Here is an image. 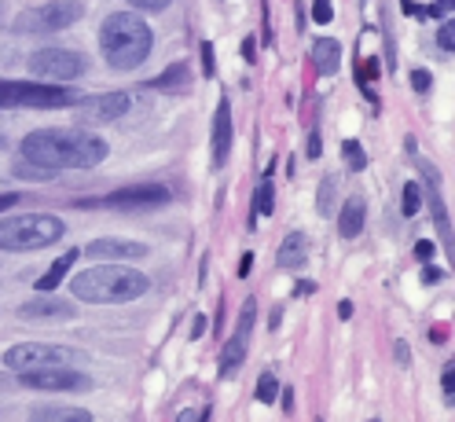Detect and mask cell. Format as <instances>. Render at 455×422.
<instances>
[{"instance_id": "obj_10", "label": "cell", "mask_w": 455, "mask_h": 422, "mask_svg": "<svg viewBox=\"0 0 455 422\" xmlns=\"http://www.w3.org/2000/svg\"><path fill=\"white\" fill-rule=\"evenodd\" d=\"M173 203V195H169V187L162 184H136V187H122L107 195V199H100L96 206H107V210H155V206H169Z\"/></svg>"}, {"instance_id": "obj_7", "label": "cell", "mask_w": 455, "mask_h": 422, "mask_svg": "<svg viewBox=\"0 0 455 422\" xmlns=\"http://www.w3.org/2000/svg\"><path fill=\"white\" fill-rule=\"evenodd\" d=\"M89 70V60L74 48H41L30 55V74L52 84H67Z\"/></svg>"}, {"instance_id": "obj_14", "label": "cell", "mask_w": 455, "mask_h": 422, "mask_svg": "<svg viewBox=\"0 0 455 422\" xmlns=\"http://www.w3.org/2000/svg\"><path fill=\"white\" fill-rule=\"evenodd\" d=\"M232 151V103L220 100L217 103V118H213V165L220 169Z\"/></svg>"}, {"instance_id": "obj_28", "label": "cell", "mask_w": 455, "mask_h": 422, "mask_svg": "<svg viewBox=\"0 0 455 422\" xmlns=\"http://www.w3.org/2000/svg\"><path fill=\"white\" fill-rule=\"evenodd\" d=\"M253 316H258V301L246 298V301H243V316H239V327H235V330L250 334V330H253Z\"/></svg>"}, {"instance_id": "obj_40", "label": "cell", "mask_w": 455, "mask_h": 422, "mask_svg": "<svg viewBox=\"0 0 455 422\" xmlns=\"http://www.w3.org/2000/svg\"><path fill=\"white\" fill-rule=\"evenodd\" d=\"M283 393V411L294 415V389H279Z\"/></svg>"}, {"instance_id": "obj_25", "label": "cell", "mask_w": 455, "mask_h": 422, "mask_svg": "<svg viewBox=\"0 0 455 422\" xmlns=\"http://www.w3.org/2000/svg\"><path fill=\"white\" fill-rule=\"evenodd\" d=\"M341 155H346V162H349L353 173H360V169H367V155H363V147L356 144V139H346V144H341Z\"/></svg>"}, {"instance_id": "obj_30", "label": "cell", "mask_w": 455, "mask_h": 422, "mask_svg": "<svg viewBox=\"0 0 455 422\" xmlns=\"http://www.w3.org/2000/svg\"><path fill=\"white\" fill-rule=\"evenodd\" d=\"M437 44H441L444 55H451V48H455V26H451L448 19H444V26L437 30Z\"/></svg>"}, {"instance_id": "obj_26", "label": "cell", "mask_w": 455, "mask_h": 422, "mask_svg": "<svg viewBox=\"0 0 455 422\" xmlns=\"http://www.w3.org/2000/svg\"><path fill=\"white\" fill-rule=\"evenodd\" d=\"M275 397H279V378H275L272 371H265V375L258 378V401H261V404H272Z\"/></svg>"}, {"instance_id": "obj_16", "label": "cell", "mask_w": 455, "mask_h": 422, "mask_svg": "<svg viewBox=\"0 0 455 422\" xmlns=\"http://www.w3.org/2000/svg\"><path fill=\"white\" fill-rule=\"evenodd\" d=\"M30 422H92V411L74 404H41L30 411Z\"/></svg>"}, {"instance_id": "obj_5", "label": "cell", "mask_w": 455, "mask_h": 422, "mask_svg": "<svg viewBox=\"0 0 455 422\" xmlns=\"http://www.w3.org/2000/svg\"><path fill=\"white\" fill-rule=\"evenodd\" d=\"M81 96L52 81H0V110L12 107H74Z\"/></svg>"}, {"instance_id": "obj_13", "label": "cell", "mask_w": 455, "mask_h": 422, "mask_svg": "<svg viewBox=\"0 0 455 422\" xmlns=\"http://www.w3.org/2000/svg\"><path fill=\"white\" fill-rule=\"evenodd\" d=\"M19 316L22 320H74L77 316V308H74V301H67V298H34V301H26L22 308H19Z\"/></svg>"}, {"instance_id": "obj_21", "label": "cell", "mask_w": 455, "mask_h": 422, "mask_svg": "<svg viewBox=\"0 0 455 422\" xmlns=\"http://www.w3.org/2000/svg\"><path fill=\"white\" fill-rule=\"evenodd\" d=\"M188 77H191V70H188V63H173L165 74H158L155 81H148V89H158V92H173V89H184L188 84Z\"/></svg>"}, {"instance_id": "obj_9", "label": "cell", "mask_w": 455, "mask_h": 422, "mask_svg": "<svg viewBox=\"0 0 455 422\" xmlns=\"http://www.w3.org/2000/svg\"><path fill=\"white\" fill-rule=\"evenodd\" d=\"M77 353L63 346H44V342H22L4 353V363L12 371H34V368H55V363H74Z\"/></svg>"}, {"instance_id": "obj_24", "label": "cell", "mask_w": 455, "mask_h": 422, "mask_svg": "<svg viewBox=\"0 0 455 422\" xmlns=\"http://www.w3.org/2000/svg\"><path fill=\"white\" fill-rule=\"evenodd\" d=\"M334 195H338V180L334 177H327L323 184H320V195H316V210H320V217H327V213H334Z\"/></svg>"}, {"instance_id": "obj_44", "label": "cell", "mask_w": 455, "mask_h": 422, "mask_svg": "<svg viewBox=\"0 0 455 422\" xmlns=\"http://www.w3.org/2000/svg\"><path fill=\"white\" fill-rule=\"evenodd\" d=\"M19 203V195H0V213H8Z\"/></svg>"}, {"instance_id": "obj_43", "label": "cell", "mask_w": 455, "mask_h": 422, "mask_svg": "<svg viewBox=\"0 0 455 422\" xmlns=\"http://www.w3.org/2000/svg\"><path fill=\"white\" fill-rule=\"evenodd\" d=\"M250 268H253V253H243V261H239V275L246 279V275H250Z\"/></svg>"}, {"instance_id": "obj_1", "label": "cell", "mask_w": 455, "mask_h": 422, "mask_svg": "<svg viewBox=\"0 0 455 422\" xmlns=\"http://www.w3.org/2000/svg\"><path fill=\"white\" fill-rule=\"evenodd\" d=\"M22 158L48 173L55 169H92L107 158V144L84 129H37L22 139Z\"/></svg>"}, {"instance_id": "obj_35", "label": "cell", "mask_w": 455, "mask_h": 422, "mask_svg": "<svg viewBox=\"0 0 455 422\" xmlns=\"http://www.w3.org/2000/svg\"><path fill=\"white\" fill-rule=\"evenodd\" d=\"M203 70H206V77H213V70H217V60H213V44H210V41L203 44Z\"/></svg>"}, {"instance_id": "obj_39", "label": "cell", "mask_w": 455, "mask_h": 422, "mask_svg": "<svg viewBox=\"0 0 455 422\" xmlns=\"http://www.w3.org/2000/svg\"><path fill=\"white\" fill-rule=\"evenodd\" d=\"M426 15H434V19H444V15H451V0H437V4L426 12Z\"/></svg>"}, {"instance_id": "obj_47", "label": "cell", "mask_w": 455, "mask_h": 422, "mask_svg": "<svg viewBox=\"0 0 455 422\" xmlns=\"http://www.w3.org/2000/svg\"><path fill=\"white\" fill-rule=\"evenodd\" d=\"M396 360L408 363V342H396Z\"/></svg>"}, {"instance_id": "obj_4", "label": "cell", "mask_w": 455, "mask_h": 422, "mask_svg": "<svg viewBox=\"0 0 455 422\" xmlns=\"http://www.w3.org/2000/svg\"><path fill=\"white\" fill-rule=\"evenodd\" d=\"M67 224L52 213H19L0 220V250L4 253H34L60 243Z\"/></svg>"}, {"instance_id": "obj_51", "label": "cell", "mask_w": 455, "mask_h": 422, "mask_svg": "<svg viewBox=\"0 0 455 422\" xmlns=\"http://www.w3.org/2000/svg\"><path fill=\"white\" fill-rule=\"evenodd\" d=\"M371 422H379V418H371Z\"/></svg>"}, {"instance_id": "obj_23", "label": "cell", "mask_w": 455, "mask_h": 422, "mask_svg": "<svg viewBox=\"0 0 455 422\" xmlns=\"http://www.w3.org/2000/svg\"><path fill=\"white\" fill-rule=\"evenodd\" d=\"M422 203H426V195H422V184L419 180H408L404 184V217H415L419 210H422Z\"/></svg>"}, {"instance_id": "obj_15", "label": "cell", "mask_w": 455, "mask_h": 422, "mask_svg": "<svg viewBox=\"0 0 455 422\" xmlns=\"http://www.w3.org/2000/svg\"><path fill=\"white\" fill-rule=\"evenodd\" d=\"M246 349H250V334L235 330L232 338H228V346L220 353V378H235V371L243 368V360H246Z\"/></svg>"}, {"instance_id": "obj_17", "label": "cell", "mask_w": 455, "mask_h": 422, "mask_svg": "<svg viewBox=\"0 0 455 422\" xmlns=\"http://www.w3.org/2000/svg\"><path fill=\"white\" fill-rule=\"evenodd\" d=\"M363 220H367V203L360 199V195H353V199H346V210H341V217H338L341 239H356L363 232Z\"/></svg>"}, {"instance_id": "obj_42", "label": "cell", "mask_w": 455, "mask_h": 422, "mask_svg": "<svg viewBox=\"0 0 455 422\" xmlns=\"http://www.w3.org/2000/svg\"><path fill=\"white\" fill-rule=\"evenodd\" d=\"M437 279H444L441 268H426V272H422V283H437Z\"/></svg>"}, {"instance_id": "obj_33", "label": "cell", "mask_w": 455, "mask_h": 422, "mask_svg": "<svg viewBox=\"0 0 455 422\" xmlns=\"http://www.w3.org/2000/svg\"><path fill=\"white\" fill-rule=\"evenodd\" d=\"M430 81H434V77H430V70H415V74H411L415 92H430Z\"/></svg>"}, {"instance_id": "obj_18", "label": "cell", "mask_w": 455, "mask_h": 422, "mask_svg": "<svg viewBox=\"0 0 455 422\" xmlns=\"http://www.w3.org/2000/svg\"><path fill=\"white\" fill-rule=\"evenodd\" d=\"M275 261H279V268H298V265H305V261H308V239H305L301 232H291L287 239H283Z\"/></svg>"}, {"instance_id": "obj_31", "label": "cell", "mask_w": 455, "mask_h": 422, "mask_svg": "<svg viewBox=\"0 0 455 422\" xmlns=\"http://www.w3.org/2000/svg\"><path fill=\"white\" fill-rule=\"evenodd\" d=\"M334 19V8H331V0H312V22H331Z\"/></svg>"}, {"instance_id": "obj_36", "label": "cell", "mask_w": 455, "mask_h": 422, "mask_svg": "<svg viewBox=\"0 0 455 422\" xmlns=\"http://www.w3.org/2000/svg\"><path fill=\"white\" fill-rule=\"evenodd\" d=\"M177 422H210V408H203V411H180Z\"/></svg>"}, {"instance_id": "obj_19", "label": "cell", "mask_w": 455, "mask_h": 422, "mask_svg": "<svg viewBox=\"0 0 455 422\" xmlns=\"http://www.w3.org/2000/svg\"><path fill=\"white\" fill-rule=\"evenodd\" d=\"M77 258H81L77 250H67L63 258L55 261V265H52V268H48V272H44V275L37 279V291H41V294H52V291H55V287H60L63 279H67V272L74 268V261H77Z\"/></svg>"}, {"instance_id": "obj_29", "label": "cell", "mask_w": 455, "mask_h": 422, "mask_svg": "<svg viewBox=\"0 0 455 422\" xmlns=\"http://www.w3.org/2000/svg\"><path fill=\"white\" fill-rule=\"evenodd\" d=\"M441 386H444V401H448V408L455 404V363L448 360L444 363V375H441Z\"/></svg>"}, {"instance_id": "obj_48", "label": "cell", "mask_w": 455, "mask_h": 422, "mask_svg": "<svg viewBox=\"0 0 455 422\" xmlns=\"http://www.w3.org/2000/svg\"><path fill=\"white\" fill-rule=\"evenodd\" d=\"M203 330H206V320H203V316H198V320H195V327H191V338H198V334H203Z\"/></svg>"}, {"instance_id": "obj_46", "label": "cell", "mask_w": 455, "mask_h": 422, "mask_svg": "<svg viewBox=\"0 0 455 422\" xmlns=\"http://www.w3.org/2000/svg\"><path fill=\"white\" fill-rule=\"evenodd\" d=\"M338 316L349 320V316H353V301H341V305H338Z\"/></svg>"}, {"instance_id": "obj_22", "label": "cell", "mask_w": 455, "mask_h": 422, "mask_svg": "<svg viewBox=\"0 0 455 422\" xmlns=\"http://www.w3.org/2000/svg\"><path fill=\"white\" fill-rule=\"evenodd\" d=\"M272 210H275V187H272V180H261L258 195H253V217H250V224L258 217H268Z\"/></svg>"}, {"instance_id": "obj_6", "label": "cell", "mask_w": 455, "mask_h": 422, "mask_svg": "<svg viewBox=\"0 0 455 422\" xmlns=\"http://www.w3.org/2000/svg\"><path fill=\"white\" fill-rule=\"evenodd\" d=\"M81 15H84L81 0H52V4L22 12L12 22V30L15 34H60V30H67V26L81 22Z\"/></svg>"}, {"instance_id": "obj_41", "label": "cell", "mask_w": 455, "mask_h": 422, "mask_svg": "<svg viewBox=\"0 0 455 422\" xmlns=\"http://www.w3.org/2000/svg\"><path fill=\"white\" fill-rule=\"evenodd\" d=\"M320 151H323V147H320V136L312 132V136H308V158H320Z\"/></svg>"}, {"instance_id": "obj_11", "label": "cell", "mask_w": 455, "mask_h": 422, "mask_svg": "<svg viewBox=\"0 0 455 422\" xmlns=\"http://www.w3.org/2000/svg\"><path fill=\"white\" fill-rule=\"evenodd\" d=\"M77 115L81 122L89 125H107V122H118L125 110L132 107V100L125 92H103V96H89V100H77Z\"/></svg>"}, {"instance_id": "obj_3", "label": "cell", "mask_w": 455, "mask_h": 422, "mask_svg": "<svg viewBox=\"0 0 455 422\" xmlns=\"http://www.w3.org/2000/svg\"><path fill=\"white\" fill-rule=\"evenodd\" d=\"M100 48H103V60L114 70H136L155 48L151 26L132 12H114L100 26Z\"/></svg>"}, {"instance_id": "obj_27", "label": "cell", "mask_w": 455, "mask_h": 422, "mask_svg": "<svg viewBox=\"0 0 455 422\" xmlns=\"http://www.w3.org/2000/svg\"><path fill=\"white\" fill-rule=\"evenodd\" d=\"M12 173H15V177H26V180H48V177H52L48 169H41V165H34V162H26V158L12 169Z\"/></svg>"}, {"instance_id": "obj_2", "label": "cell", "mask_w": 455, "mask_h": 422, "mask_svg": "<svg viewBox=\"0 0 455 422\" xmlns=\"http://www.w3.org/2000/svg\"><path fill=\"white\" fill-rule=\"evenodd\" d=\"M151 291V279L129 265H92L70 279V294L89 305H125Z\"/></svg>"}, {"instance_id": "obj_37", "label": "cell", "mask_w": 455, "mask_h": 422, "mask_svg": "<svg viewBox=\"0 0 455 422\" xmlns=\"http://www.w3.org/2000/svg\"><path fill=\"white\" fill-rule=\"evenodd\" d=\"M415 258H419V261H430V258H434V243H426V239L415 243Z\"/></svg>"}, {"instance_id": "obj_45", "label": "cell", "mask_w": 455, "mask_h": 422, "mask_svg": "<svg viewBox=\"0 0 455 422\" xmlns=\"http://www.w3.org/2000/svg\"><path fill=\"white\" fill-rule=\"evenodd\" d=\"M312 291H316V283H312V279H301V283L294 287V294H312Z\"/></svg>"}, {"instance_id": "obj_34", "label": "cell", "mask_w": 455, "mask_h": 422, "mask_svg": "<svg viewBox=\"0 0 455 422\" xmlns=\"http://www.w3.org/2000/svg\"><path fill=\"white\" fill-rule=\"evenodd\" d=\"M375 74H379V63H375V60H367V63L360 67V84H363V89L375 81Z\"/></svg>"}, {"instance_id": "obj_38", "label": "cell", "mask_w": 455, "mask_h": 422, "mask_svg": "<svg viewBox=\"0 0 455 422\" xmlns=\"http://www.w3.org/2000/svg\"><path fill=\"white\" fill-rule=\"evenodd\" d=\"M243 60H246V63L258 60V41H253V37H246V41H243Z\"/></svg>"}, {"instance_id": "obj_49", "label": "cell", "mask_w": 455, "mask_h": 422, "mask_svg": "<svg viewBox=\"0 0 455 422\" xmlns=\"http://www.w3.org/2000/svg\"><path fill=\"white\" fill-rule=\"evenodd\" d=\"M0 22H4V0H0Z\"/></svg>"}, {"instance_id": "obj_12", "label": "cell", "mask_w": 455, "mask_h": 422, "mask_svg": "<svg viewBox=\"0 0 455 422\" xmlns=\"http://www.w3.org/2000/svg\"><path fill=\"white\" fill-rule=\"evenodd\" d=\"M84 253H89V258H107V261H140V258H148L151 250L132 239H96L84 246Z\"/></svg>"}, {"instance_id": "obj_20", "label": "cell", "mask_w": 455, "mask_h": 422, "mask_svg": "<svg viewBox=\"0 0 455 422\" xmlns=\"http://www.w3.org/2000/svg\"><path fill=\"white\" fill-rule=\"evenodd\" d=\"M312 60H316V70H320V74H334L338 63H341V44L331 41V37L316 41V44H312Z\"/></svg>"}, {"instance_id": "obj_50", "label": "cell", "mask_w": 455, "mask_h": 422, "mask_svg": "<svg viewBox=\"0 0 455 422\" xmlns=\"http://www.w3.org/2000/svg\"><path fill=\"white\" fill-rule=\"evenodd\" d=\"M316 422H323V418H316Z\"/></svg>"}, {"instance_id": "obj_8", "label": "cell", "mask_w": 455, "mask_h": 422, "mask_svg": "<svg viewBox=\"0 0 455 422\" xmlns=\"http://www.w3.org/2000/svg\"><path fill=\"white\" fill-rule=\"evenodd\" d=\"M19 382L30 389H44V393H81L92 389V375H84L70 363H55V368H34V371H19Z\"/></svg>"}, {"instance_id": "obj_32", "label": "cell", "mask_w": 455, "mask_h": 422, "mask_svg": "<svg viewBox=\"0 0 455 422\" xmlns=\"http://www.w3.org/2000/svg\"><path fill=\"white\" fill-rule=\"evenodd\" d=\"M132 8H140V12H162V8H169L173 0H129Z\"/></svg>"}]
</instances>
